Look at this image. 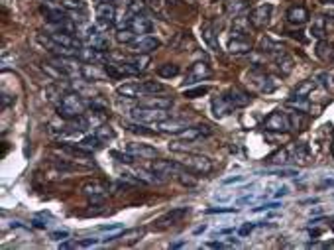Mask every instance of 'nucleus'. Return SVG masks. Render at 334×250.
<instances>
[{"mask_svg": "<svg viewBox=\"0 0 334 250\" xmlns=\"http://www.w3.org/2000/svg\"><path fill=\"white\" fill-rule=\"evenodd\" d=\"M165 87L157 81H136V83H124L120 85L116 93L124 99H140V97H150L156 93H163Z\"/></svg>", "mask_w": 334, "mask_h": 250, "instance_id": "f257e3e1", "label": "nucleus"}, {"mask_svg": "<svg viewBox=\"0 0 334 250\" xmlns=\"http://www.w3.org/2000/svg\"><path fill=\"white\" fill-rule=\"evenodd\" d=\"M57 114L67 122H71V120L79 118L81 114H85V103H83L81 95L79 93H63L61 101L57 105Z\"/></svg>", "mask_w": 334, "mask_h": 250, "instance_id": "f03ea898", "label": "nucleus"}, {"mask_svg": "<svg viewBox=\"0 0 334 250\" xmlns=\"http://www.w3.org/2000/svg\"><path fill=\"white\" fill-rule=\"evenodd\" d=\"M132 118L136 122H142V124H161V122H165V120H169L171 118V114L167 113V111H159V109H146V107H138V109H134L132 113Z\"/></svg>", "mask_w": 334, "mask_h": 250, "instance_id": "7ed1b4c3", "label": "nucleus"}, {"mask_svg": "<svg viewBox=\"0 0 334 250\" xmlns=\"http://www.w3.org/2000/svg\"><path fill=\"white\" fill-rule=\"evenodd\" d=\"M181 163L191 172V174H210L212 172V161L202 156V154H197V152H185V156L181 159Z\"/></svg>", "mask_w": 334, "mask_h": 250, "instance_id": "20e7f679", "label": "nucleus"}, {"mask_svg": "<svg viewBox=\"0 0 334 250\" xmlns=\"http://www.w3.org/2000/svg\"><path fill=\"white\" fill-rule=\"evenodd\" d=\"M264 128L271 130V132H289L293 128V120L285 113L277 111V113H271L267 116L266 122H264Z\"/></svg>", "mask_w": 334, "mask_h": 250, "instance_id": "39448f33", "label": "nucleus"}, {"mask_svg": "<svg viewBox=\"0 0 334 250\" xmlns=\"http://www.w3.org/2000/svg\"><path fill=\"white\" fill-rule=\"evenodd\" d=\"M189 215V207H177V209H171V211H167L163 217H159L156 223H154V228L157 230H165V228L169 227H175L177 223L183 221V217H187Z\"/></svg>", "mask_w": 334, "mask_h": 250, "instance_id": "423d86ee", "label": "nucleus"}, {"mask_svg": "<svg viewBox=\"0 0 334 250\" xmlns=\"http://www.w3.org/2000/svg\"><path fill=\"white\" fill-rule=\"evenodd\" d=\"M212 75V69L208 67V63L204 61H197L193 63L191 69L187 71V77H185V85H193V83H199L202 79H208Z\"/></svg>", "mask_w": 334, "mask_h": 250, "instance_id": "0eeeda50", "label": "nucleus"}, {"mask_svg": "<svg viewBox=\"0 0 334 250\" xmlns=\"http://www.w3.org/2000/svg\"><path fill=\"white\" fill-rule=\"evenodd\" d=\"M271 12H273L271 4H262V6L254 8L252 14H250V24L254 28H266L269 24V18H271Z\"/></svg>", "mask_w": 334, "mask_h": 250, "instance_id": "6e6552de", "label": "nucleus"}, {"mask_svg": "<svg viewBox=\"0 0 334 250\" xmlns=\"http://www.w3.org/2000/svg\"><path fill=\"white\" fill-rule=\"evenodd\" d=\"M224 99L228 101V105L232 107V109H242V107H248L250 105V101H252V97L244 93L242 89H238V87H230L228 91L222 95Z\"/></svg>", "mask_w": 334, "mask_h": 250, "instance_id": "1a4fd4ad", "label": "nucleus"}, {"mask_svg": "<svg viewBox=\"0 0 334 250\" xmlns=\"http://www.w3.org/2000/svg\"><path fill=\"white\" fill-rule=\"evenodd\" d=\"M49 38H51L53 42H57L59 46L69 47V49H75V51H81V49L85 47L79 38H75V36L69 34V32H49Z\"/></svg>", "mask_w": 334, "mask_h": 250, "instance_id": "9d476101", "label": "nucleus"}, {"mask_svg": "<svg viewBox=\"0 0 334 250\" xmlns=\"http://www.w3.org/2000/svg\"><path fill=\"white\" fill-rule=\"evenodd\" d=\"M83 191L90 197V203H102L108 193V185L102 182H90L83 187Z\"/></svg>", "mask_w": 334, "mask_h": 250, "instance_id": "9b49d317", "label": "nucleus"}, {"mask_svg": "<svg viewBox=\"0 0 334 250\" xmlns=\"http://www.w3.org/2000/svg\"><path fill=\"white\" fill-rule=\"evenodd\" d=\"M96 18H98V24H100V26L112 28V26L116 24V8L112 6L110 2L98 4V6H96Z\"/></svg>", "mask_w": 334, "mask_h": 250, "instance_id": "f8f14e48", "label": "nucleus"}, {"mask_svg": "<svg viewBox=\"0 0 334 250\" xmlns=\"http://www.w3.org/2000/svg\"><path fill=\"white\" fill-rule=\"evenodd\" d=\"M126 152L134 156V158H140V159H148V158H156L157 152L156 148H152V146H148V144H138V142H128L126 144Z\"/></svg>", "mask_w": 334, "mask_h": 250, "instance_id": "ddd939ff", "label": "nucleus"}, {"mask_svg": "<svg viewBox=\"0 0 334 250\" xmlns=\"http://www.w3.org/2000/svg\"><path fill=\"white\" fill-rule=\"evenodd\" d=\"M42 12H44L45 20H47V22H51V24H63V22L73 20V14H71V12H67L65 8L61 10V8L44 6V8H42Z\"/></svg>", "mask_w": 334, "mask_h": 250, "instance_id": "4468645a", "label": "nucleus"}, {"mask_svg": "<svg viewBox=\"0 0 334 250\" xmlns=\"http://www.w3.org/2000/svg\"><path fill=\"white\" fill-rule=\"evenodd\" d=\"M130 47H132L136 53H146L148 55V53H152L154 49L159 47V40L154 38V36H140Z\"/></svg>", "mask_w": 334, "mask_h": 250, "instance_id": "2eb2a0df", "label": "nucleus"}, {"mask_svg": "<svg viewBox=\"0 0 334 250\" xmlns=\"http://www.w3.org/2000/svg\"><path fill=\"white\" fill-rule=\"evenodd\" d=\"M212 134V128L208 124H197L191 128H185L183 132H179L177 138L181 140H199V138H206Z\"/></svg>", "mask_w": 334, "mask_h": 250, "instance_id": "dca6fc26", "label": "nucleus"}, {"mask_svg": "<svg viewBox=\"0 0 334 250\" xmlns=\"http://www.w3.org/2000/svg\"><path fill=\"white\" fill-rule=\"evenodd\" d=\"M287 22L293 26H303V24L309 22V10L305 6H291L287 10Z\"/></svg>", "mask_w": 334, "mask_h": 250, "instance_id": "f3484780", "label": "nucleus"}, {"mask_svg": "<svg viewBox=\"0 0 334 250\" xmlns=\"http://www.w3.org/2000/svg\"><path fill=\"white\" fill-rule=\"evenodd\" d=\"M228 49L236 55H242L252 49V44H250L248 36H234V40H230V44H228Z\"/></svg>", "mask_w": 334, "mask_h": 250, "instance_id": "a211bd4d", "label": "nucleus"}, {"mask_svg": "<svg viewBox=\"0 0 334 250\" xmlns=\"http://www.w3.org/2000/svg\"><path fill=\"white\" fill-rule=\"evenodd\" d=\"M132 30L138 36H148V34L154 30V22H152L148 16H134Z\"/></svg>", "mask_w": 334, "mask_h": 250, "instance_id": "6ab92c4d", "label": "nucleus"}, {"mask_svg": "<svg viewBox=\"0 0 334 250\" xmlns=\"http://www.w3.org/2000/svg\"><path fill=\"white\" fill-rule=\"evenodd\" d=\"M200 32H202V40L206 42V46L210 47L212 51H220L218 38H216V34H214V28H212L210 24H204V26L200 28Z\"/></svg>", "mask_w": 334, "mask_h": 250, "instance_id": "aec40b11", "label": "nucleus"}, {"mask_svg": "<svg viewBox=\"0 0 334 250\" xmlns=\"http://www.w3.org/2000/svg\"><path fill=\"white\" fill-rule=\"evenodd\" d=\"M59 150L63 152V154H69V156H75V158H83L87 159L92 156V152L90 150H87V148H83V146H71V144H67V142H63L61 146H59Z\"/></svg>", "mask_w": 334, "mask_h": 250, "instance_id": "412c9836", "label": "nucleus"}, {"mask_svg": "<svg viewBox=\"0 0 334 250\" xmlns=\"http://www.w3.org/2000/svg\"><path fill=\"white\" fill-rule=\"evenodd\" d=\"M140 107H146V109H159V111H169V109L173 107V101H171V99H157V97H152V99L142 101Z\"/></svg>", "mask_w": 334, "mask_h": 250, "instance_id": "4be33fe9", "label": "nucleus"}, {"mask_svg": "<svg viewBox=\"0 0 334 250\" xmlns=\"http://www.w3.org/2000/svg\"><path fill=\"white\" fill-rule=\"evenodd\" d=\"M61 6L65 8L67 12H71L75 18H77V12H79L81 16L87 14V4H85L83 0H61ZM75 18H73V20H75Z\"/></svg>", "mask_w": 334, "mask_h": 250, "instance_id": "5701e85b", "label": "nucleus"}, {"mask_svg": "<svg viewBox=\"0 0 334 250\" xmlns=\"http://www.w3.org/2000/svg\"><path fill=\"white\" fill-rule=\"evenodd\" d=\"M232 111H234V109L228 105V101L224 99L222 95H220L218 99H214V101H212V113H214L216 118H224V116H228Z\"/></svg>", "mask_w": 334, "mask_h": 250, "instance_id": "b1692460", "label": "nucleus"}, {"mask_svg": "<svg viewBox=\"0 0 334 250\" xmlns=\"http://www.w3.org/2000/svg\"><path fill=\"white\" fill-rule=\"evenodd\" d=\"M258 83V87H260V91L269 95V93H273L277 87H279V81L275 79V77H269L266 73H260V81H256Z\"/></svg>", "mask_w": 334, "mask_h": 250, "instance_id": "393cba45", "label": "nucleus"}, {"mask_svg": "<svg viewBox=\"0 0 334 250\" xmlns=\"http://www.w3.org/2000/svg\"><path fill=\"white\" fill-rule=\"evenodd\" d=\"M285 105L291 107V109H295L297 113H307V111L311 109V101H309V97H299V95H293Z\"/></svg>", "mask_w": 334, "mask_h": 250, "instance_id": "a878e982", "label": "nucleus"}, {"mask_svg": "<svg viewBox=\"0 0 334 250\" xmlns=\"http://www.w3.org/2000/svg\"><path fill=\"white\" fill-rule=\"evenodd\" d=\"M326 18L324 16H316L311 24V36L314 38H318V40H322L324 36H326Z\"/></svg>", "mask_w": 334, "mask_h": 250, "instance_id": "bb28decb", "label": "nucleus"}, {"mask_svg": "<svg viewBox=\"0 0 334 250\" xmlns=\"http://www.w3.org/2000/svg\"><path fill=\"white\" fill-rule=\"evenodd\" d=\"M260 49H262L264 53L279 55V53H283V49H285V47L281 46L279 42H273L271 38H262V42H260Z\"/></svg>", "mask_w": 334, "mask_h": 250, "instance_id": "cd10ccee", "label": "nucleus"}, {"mask_svg": "<svg viewBox=\"0 0 334 250\" xmlns=\"http://www.w3.org/2000/svg\"><path fill=\"white\" fill-rule=\"evenodd\" d=\"M275 65H277V69H279L283 75H289L291 71H293V57L283 51V53L275 55Z\"/></svg>", "mask_w": 334, "mask_h": 250, "instance_id": "c85d7f7f", "label": "nucleus"}, {"mask_svg": "<svg viewBox=\"0 0 334 250\" xmlns=\"http://www.w3.org/2000/svg\"><path fill=\"white\" fill-rule=\"evenodd\" d=\"M102 144H104V142L96 136V134H94V136H85V138H81V140H79V146L87 148V150H90V152L100 150V148H102Z\"/></svg>", "mask_w": 334, "mask_h": 250, "instance_id": "c756f323", "label": "nucleus"}, {"mask_svg": "<svg viewBox=\"0 0 334 250\" xmlns=\"http://www.w3.org/2000/svg\"><path fill=\"white\" fill-rule=\"evenodd\" d=\"M179 73H181V69H179V65H175V63H163V65H159V67H157V75H159V77H163V79L177 77Z\"/></svg>", "mask_w": 334, "mask_h": 250, "instance_id": "7c9ffc66", "label": "nucleus"}, {"mask_svg": "<svg viewBox=\"0 0 334 250\" xmlns=\"http://www.w3.org/2000/svg\"><path fill=\"white\" fill-rule=\"evenodd\" d=\"M138 38H140V36H138L134 30H118V32H116V40H118L120 44H128V46H132Z\"/></svg>", "mask_w": 334, "mask_h": 250, "instance_id": "2f4dec72", "label": "nucleus"}, {"mask_svg": "<svg viewBox=\"0 0 334 250\" xmlns=\"http://www.w3.org/2000/svg\"><path fill=\"white\" fill-rule=\"evenodd\" d=\"M122 126H124L126 130H130V132H136V134H142V136H152V134H154V132L146 130V128H144L146 124H142V122H122Z\"/></svg>", "mask_w": 334, "mask_h": 250, "instance_id": "473e14b6", "label": "nucleus"}, {"mask_svg": "<svg viewBox=\"0 0 334 250\" xmlns=\"http://www.w3.org/2000/svg\"><path fill=\"white\" fill-rule=\"evenodd\" d=\"M144 236V230L142 228H132V230H124L120 232V238H126V244H134L138 238Z\"/></svg>", "mask_w": 334, "mask_h": 250, "instance_id": "72a5a7b5", "label": "nucleus"}, {"mask_svg": "<svg viewBox=\"0 0 334 250\" xmlns=\"http://www.w3.org/2000/svg\"><path fill=\"white\" fill-rule=\"evenodd\" d=\"M314 79H309V81H305V83H301L299 87H297V91H295V95H299V97H309V93L314 89Z\"/></svg>", "mask_w": 334, "mask_h": 250, "instance_id": "f704fd0d", "label": "nucleus"}, {"mask_svg": "<svg viewBox=\"0 0 334 250\" xmlns=\"http://www.w3.org/2000/svg\"><path fill=\"white\" fill-rule=\"evenodd\" d=\"M307 156H309V148L303 142H299V144L293 146V158L295 159H305Z\"/></svg>", "mask_w": 334, "mask_h": 250, "instance_id": "c9c22d12", "label": "nucleus"}, {"mask_svg": "<svg viewBox=\"0 0 334 250\" xmlns=\"http://www.w3.org/2000/svg\"><path fill=\"white\" fill-rule=\"evenodd\" d=\"M96 136L100 138L102 142H108V140L114 138V130H112L110 126H98L96 128Z\"/></svg>", "mask_w": 334, "mask_h": 250, "instance_id": "e433bc0d", "label": "nucleus"}, {"mask_svg": "<svg viewBox=\"0 0 334 250\" xmlns=\"http://www.w3.org/2000/svg\"><path fill=\"white\" fill-rule=\"evenodd\" d=\"M112 158H116V161H120V163H132L134 159H136L134 156H130L128 152L124 154V152H116V150L112 152Z\"/></svg>", "mask_w": 334, "mask_h": 250, "instance_id": "4c0bfd02", "label": "nucleus"}, {"mask_svg": "<svg viewBox=\"0 0 334 250\" xmlns=\"http://www.w3.org/2000/svg\"><path fill=\"white\" fill-rule=\"evenodd\" d=\"M208 93V87H197V89H187L185 91V97L187 99H197V97H202Z\"/></svg>", "mask_w": 334, "mask_h": 250, "instance_id": "58836bf2", "label": "nucleus"}, {"mask_svg": "<svg viewBox=\"0 0 334 250\" xmlns=\"http://www.w3.org/2000/svg\"><path fill=\"white\" fill-rule=\"evenodd\" d=\"M148 8H152L154 12H163V6H165V0H144Z\"/></svg>", "mask_w": 334, "mask_h": 250, "instance_id": "ea45409f", "label": "nucleus"}, {"mask_svg": "<svg viewBox=\"0 0 334 250\" xmlns=\"http://www.w3.org/2000/svg\"><path fill=\"white\" fill-rule=\"evenodd\" d=\"M238 209L234 207H214V209H208L206 215H218V213H236Z\"/></svg>", "mask_w": 334, "mask_h": 250, "instance_id": "a19ab883", "label": "nucleus"}, {"mask_svg": "<svg viewBox=\"0 0 334 250\" xmlns=\"http://www.w3.org/2000/svg\"><path fill=\"white\" fill-rule=\"evenodd\" d=\"M314 81H318V83H320V85H322L324 89H328V81H330V75H328V73H324V71H322V73H316V75H314Z\"/></svg>", "mask_w": 334, "mask_h": 250, "instance_id": "79ce46f5", "label": "nucleus"}, {"mask_svg": "<svg viewBox=\"0 0 334 250\" xmlns=\"http://www.w3.org/2000/svg\"><path fill=\"white\" fill-rule=\"evenodd\" d=\"M269 176H279V178H289V176H297L295 170H273V172H267Z\"/></svg>", "mask_w": 334, "mask_h": 250, "instance_id": "37998d69", "label": "nucleus"}, {"mask_svg": "<svg viewBox=\"0 0 334 250\" xmlns=\"http://www.w3.org/2000/svg\"><path fill=\"white\" fill-rule=\"evenodd\" d=\"M232 244H234V242H220V240H218V242H206L204 246H208V248H228V246H232Z\"/></svg>", "mask_w": 334, "mask_h": 250, "instance_id": "c03bdc74", "label": "nucleus"}, {"mask_svg": "<svg viewBox=\"0 0 334 250\" xmlns=\"http://www.w3.org/2000/svg\"><path fill=\"white\" fill-rule=\"evenodd\" d=\"M14 101H16V97H10L6 91H2V109H6V107H8L10 103H14Z\"/></svg>", "mask_w": 334, "mask_h": 250, "instance_id": "a18cd8bd", "label": "nucleus"}, {"mask_svg": "<svg viewBox=\"0 0 334 250\" xmlns=\"http://www.w3.org/2000/svg\"><path fill=\"white\" fill-rule=\"evenodd\" d=\"M277 207H281V205L279 203H266V205H262V207H256L254 211L260 213V211H271V209H277Z\"/></svg>", "mask_w": 334, "mask_h": 250, "instance_id": "49530a36", "label": "nucleus"}, {"mask_svg": "<svg viewBox=\"0 0 334 250\" xmlns=\"http://www.w3.org/2000/svg\"><path fill=\"white\" fill-rule=\"evenodd\" d=\"M120 228H122V223H110V225L98 227V230H120Z\"/></svg>", "mask_w": 334, "mask_h": 250, "instance_id": "de8ad7c7", "label": "nucleus"}, {"mask_svg": "<svg viewBox=\"0 0 334 250\" xmlns=\"http://www.w3.org/2000/svg\"><path fill=\"white\" fill-rule=\"evenodd\" d=\"M240 182H244V176H234V178H226L224 180V185H230V183H240Z\"/></svg>", "mask_w": 334, "mask_h": 250, "instance_id": "09e8293b", "label": "nucleus"}, {"mask_svg": "<svg viewBox=\"0 0 334 250\" xmlns=\"http://www.w3.org/2000/svg\"><path fill=\"white\" fill-rule=\"evenodd\" d=\"M69 234H67V230H61V232H51V238L53 240H63V238H67Z\"/></svg>", "mask_w": 334, "mask_h": 250, "instance_id": "8fccbe9b", "label": "nucleus"}, {"mask_svg": "<svg viewBox=\"0 0 334 250\" xmlns=\"http://www.w3.org/2000/svg\"><path fill=\"white\" fill-rule=\"evenodd\" d=\"M254 227H256V225H250V223H248V225H244V227L240 228V230H238V232H240V234H242V236H246V234H248V232H252V230H254Z\"/></svg>", "mask_w": 334, "mask_h": 250, "instance_id": "3c124183", "label": "nucleus"}, {"mask_svg": "<svg viewBox=\"0 0 334 250\" xmlns=\"http://www.w3.org/2000/svg\"><path fill=\"white\" fill-rule=\"evenodd\" d=\"M287 193H289V187H279L277 193H275V197H283V195H287Z\"/></svg>", "mask_w": 334, "mask_h": 250, "instance_id": "603ef678", "label": "nucleus"}, {"mask_svg": "<svg viewBox=\"0 0 334 250\" xmlns=\"http://www.w3.org/2000/svg\"><path fill=\"white\" fill-rule=\"evenodd\" d=\"M59 246H61V248H71V246H77V242H75V240H65V242H61Z\"/></svg>", "mask_w": 334, "mask_h": 250, "instance_id": "864d4df0", "label": "nucleus"}, {"mask_svg": "<svg viewBox=\"0 0 334 250\" xmlns=\"http://www.w3.org/2000/svg\"><path fill=\"white\" fill-rule=\"evenodd\" d=\"M94 242H96L94 238H89V240H83V242H79V244H81V246H90V244H94Z\"/></svg>", "mask_w": 334, "mask_h": 250, "instance_id": "5fc2aeb1", "label": "nucleus"}, {"mask_svg": "<svg viewBox=\"0 0 334 250\" xmlns=\"http://www.w3.org/2000/svg\"><path fill=\"white\" fill-rule=\"evenodd\" d=\"M32 223L36 228H45V223H42V221H32Z\"/></svg>", "mask_w": 334, "mask_h": 250, "instance_id": "6e6d98bb", "label": "nucleus"}, {"mask_svg": "<svg viewBox=\"0 0 334 250\" xmlns=\"http://www.w3.org/2000/svg\"><path fill=\"white\" fill-rule=\"evenodd\" d=\"M216 199H220V201H228V195H214Z\"/></svg>", "mask_w": 334, "mask_h": 250, "instance_id": "4d7b16f0", "label": "nucleus"}, {"mask_svg": "<svg viewBox=\"0 0 334 250\" xmlns=\"http://www.w3.org/2000/svg\"><path fill=\"white\" fill-rule=\"evenodd\" d=\"M94 2H98V4H104V2H112V0H94Z\"/></svg>", "mask_w": 334, "mask_h": 250, "instance_id": "13d9d810", "label": "nucleus"}, {"mask_svg": "<svg viewBox=\"0 0 334 250\" xmlns=\"http://www.w3.org/2000/svg\"><path fill=\"white\" fill-rule=\"evenodd\" d=\"M324 4H334V0H322Z\"/></svg>", "mask_w": 334, "mask_h": 250, "instance_id": "bf43d9fd", "label": "nucleus"}, {"mask_svg": "<svg viewBox=\"0 0 334 250\" xmlns=\"http://www.w3.org/2000/svg\"><path fill=\"white\" fill-rule=\"evenodd\" d=\"M45 2H55V0H45Z\"/></svg>", "mask_w": 334, "mask_h": 250, "instance_id": "052dcab7", "label": "nucleus"}]
</instances>
